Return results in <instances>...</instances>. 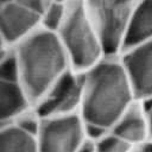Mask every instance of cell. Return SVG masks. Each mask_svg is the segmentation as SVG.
<instances>
[{"label": "cell", "mask_w": 152, "mask_h": 152, "mask_svg": "<svg viewBox=\"0 0 152 152\" xmlns=\"http://www.w3.org/2000/svg\"><path fill=\"white\" fill-rule=\"evenodd\" d=\"M33 107L19 75L0 76V125L18 120Z\"/></svg>", "instance_id": "cell-11"}, {"label": "cell", "mask_w": 152, "mask_h": 152, "mask_svg": "<svg viewBox=\"0 0 152 152\" xmlns=\"http://www.w3.org/2000/svg\"><path fill=\"white\" fill-rule=\"evenodd\" d=\"M53 1H57V2H62V4H68L70 0H53Z\"/></svg>", "instance_id": "cell-19"}, {"label": "cell", "mask_w": 152, "mask_h": 152, "mask_svg": "<svg viewBox=\"0 0 152 152\" xmlns=\"http://www.w3.org/2000/svg\"><path fill=\"white\" fill-rule=\"evenodd\" d=\"M131 152H152V139H148L145 142L138 145Z\"/></svg>", "instance_id": "cell-16"}, {"label": "cell", "mask_w": 152, "mask_h": 152, "mask_svg": "<svg viewBox=\"0 0 152 152\" xmlns=\"http://www.w3.org/2000/svg\"><path fill=\"white\" fill-rule=\"evenodd\" d=\"M13 49L19 78L33 104L71 68L57 33L43 27L19 42Z\"/></svg>", "instance_id": "cell-2"}, {"label": "cell", "mask_w": 152, "mask_h": 152, "mask_svg": "<svg viewBox=\"0 0 152 152\" xmlns=\"http://www.w3.org/2000/svg\"><path fill=\"white\" fill-rule=\"evenodd\" d=\"M13 1H17V0H0V5H2V4H8V2H13Z\"/></svg>", "instance_id": "cell-18"}, {"label": "cell", "mask_w": 152, "mask_h": 152, "mask_svg": "<svg viewBox=\"0 0 152 152\" xmlns=\"http://www.w3.org/2000/svg\"><path fill=\"white\" fill-rule=\"evenodd\" d=\"M152 39V0H138L131 14L122 50ZM121 53V52H120Z\"/></svg>", "instance_id": "cell-12"}, {"label": "cell", "mask_w": 152, "mask_h": 152, "mask_svg": "<svg viewBox=\"0 0 152 152\" xmlns=\"http://www.w3.org/2000/svg\"><path fill=\"white\" fill-rule=\"evenodd\" d=\"M80 152H93V139H89Z\"/></svg>", "instance_id": "cell-17"}, {"label": "cell", "mask_w": 152, "mask_h": 152, "mask_svg": "<svg viewBox=\"0 0 152 152\" xmlns=\"http://www.w3.org/2000/svg\"><path fill=\"white\" fill-rule=\"evenodd\" d=\"M106 56H119L127 25L138 0H86Z\"/></svg>", "instance_id": "cell-4"}, {"label": "cell", "mask_w": 152, "mask_h": 152, "mask_svg": "<svg viewBox=\"0 0 152 152\" xmlns=\"http://www.w3.org/2000/svg\"><path fill=\"white\" fill-rule=\"evenodd\" d=\"M138 101L119 56H104L83 71V99L80 115L90 139L109 129Z\"/></svg>", "instance_id": "cell-1"}, {"label": "cell", "mask_w": 152, "mask_h": 152, "mask_svg": "<svg viewBox=\"0 0 152 152\" xmlns=\"http://www.w3.org/2000/svg\"><path fill=\"white\" fill-rule=\"evenodd\" d=\"M148 139L145 106L135 101L109 129L93 139V152H131Z\"/></svg>", "instance_id": "cell-5"}, {"label": "cell", "mask_w": 152, "mask_h": 152, "mask_svg": "<svg viewBox=\"0 0 152 152\" xmlns=\"http://www.w3.org/2000/svg\"><path fill=\"white\" fill-rule=\"evenodd\" d=\"M145 106V113H146V120L148 125V137L152 139V99L147 102H142Z\"/></svg>", "instance_id": "cell-15"}, {"label": "cell", "mask_w": 152, "mask_h": 152, "mask_svg": "<svg viewBox=\"0 0 152 152\" xmlns=\"http://www.w3.org/2000/svg\"><path fill=\"white\" fill-rule=\"evenodd\" d=\"M83 99V72L68 69L36 102L34 114L39 119L80 113Z\"/></svg>", "instance_id": "cell-7"}, {"label": "cell", "mask_w": 152, "mask_h": 152, "mask_svg": "<svg viewBox=\"0 0 152 152\" xmlns=\"http://www.w3.org/2000/svg\"><path fill=\"white\" fill-rule=\"evenodd\" d=\"M132 83L135 99H152V39L121 51L119 55Z\"/></svg>", "instance_id": "cell-9"}, {"label": "cell", "mask_w": 152, "mask_h": 152, "mask_svg": "<svg viewBox=\"0 0 152 152\" xmlns=\"http://www.w3.org/2000/svg\"><path fill=\"white\" fill-rule=\"evenodd\" d=\"M66 11V4L52 1L40 14V27L57 32L61 27Z\"/></svg>", "instance_id": "cell-13"}, {"label": "cell", "mask_w": 152, "mask_h": 152, "mask_svg": "<svg viewBox=\"0 0 152 152\" xmlns=\"http://www.w3.org/2000/svg\"><path fill=\"white\" fill-rule=\"evenodd\" d=\"M40 28V14L19 1L0 5V46H15Z\"/></svg>", "instance_id": "cell-8"}, {"label": "cell", "mask_w": 152, "mask_h": 152, "mask_svg": "<svg viewBox=\"0 0 152 152\" xmlns=\"http://www.w3.org/2000/svg\"><path fill=\"white\" fill-rule=\"evenodd\" d=\"M39 118L30 112L15 121L0 125V152H39Z\"/></svg>", "instance_id": "cell-10"}, {"label": "cell", "mask_w": 152, "mask_h": 152, "mask_svg": "<svg viewBox=\"0 0 152 152\" xmlns=\"http://www.w3.org/2000/svg\"><path fill=\"white\" fill-rule=\"evenodd\" d=\"M56 33L71 68L78 72L88 70L106 56L86 0H70L66 4L63 23Z\"/></svg>", "instance_id": "cell-3"}, {"label": "cell", "mask_w": 152, "mask_h": 152, "mask_svg": "<svg viewBox=\"0 0 152 152\" xmlns=\"http://www.w3.org/2000/svg\"><path fill=\"white\" fill-rule=\"evenodd\" d=\"M19 2H21L23 5L27 6L28 8L36 11L37 13L42 14L43 11L53 1V0H17Z\"/></svg>", "instance_id": "cell-14"}, {"label": "cell", "mask_w": 152, "mask_h": 152, "mask_svg": "<svg viewBox=\"0 0 152 152\" xmlns=\"http://www.w3.org/2000/svg\"><path fill=\"white\" fill-rule=\"evenodd\" d=\"M39 152H80L90 139L80 113L39 119Z\"/></svg>", "instance_id": "cell-6"}]
</instances>
